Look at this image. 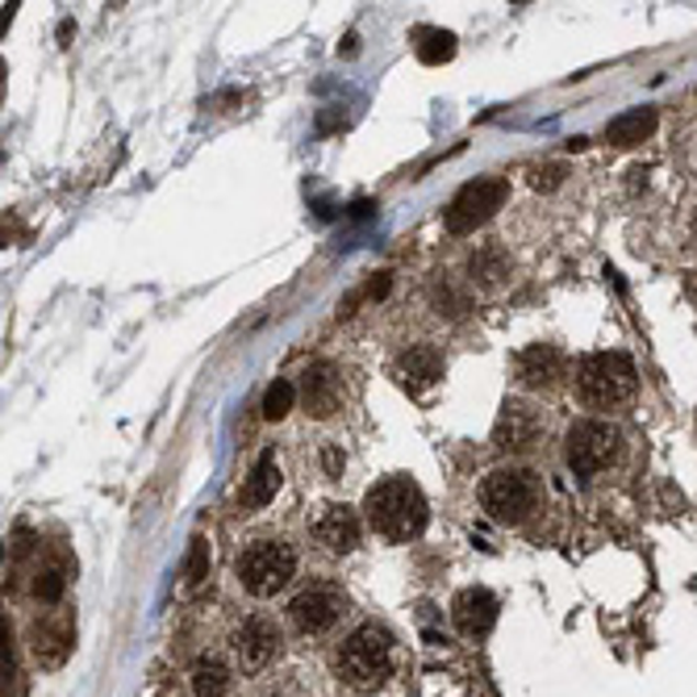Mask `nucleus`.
<instances>
[{
	"label": "nucleus",
	"mask_w": 697,
	"mask_h": 697,
	"mask_svg": "<svg viewBox=\"0 0 697 697\" xmlns=\"http://www.w3.org/2000/svg\"><path fill=\"white\" fill-rule=\"evenodd\" d=\"M34 597H38V602H46V606H55V602L64 597V572L46 564V569L34 576Z\"/></svg>",
	"instance_id": "24"
},
{
	"label": "nucleus",
	"mask_w": 697,
	"mask_h": 697,
	"mask_svg": "<svg viewBox=\"0 0 697 697\" xmlns=\"http://www.w3.org/2000/svg\"><path fill=\"white\" fill-rule=\"evenodd\" d=\"M301 402L310 418H330L342 409V376L330 363H310L301 372Z\"/></svg>",
	"instance_id": "13"
},
{
	"label": "nucleus",
	"mask_w": 697,
	"mask_h": 697,
	"mask_svg": "<svg viewBox=\"0 0 697 697\" xmlns=\"http://www.w3.org/2000/svg\"><path fill=\"white\" fill-rule=\"evenodd\" d=\"M189 685L192 697H226V689H231V664L222 655H196Z\"/></svg>",
	"instance_id": "17"
},
{
	"label": "nucleus",
	"mask_w": 697,
	"mask_h": 697,
	"mask_svg": "<svg viewBox=\"0 0 697 697\" xmlns=\"http://www.w3.org/2000/svg\"><path fill=\"white\" fill-rule=\"evenodd\" d=\"M71 643H76V627H71V614L67 610H50L34 627V660L43 668H59L67 655H71Z\"/></svg>",
	"instance_id": "16"
},
{
	"label": "nucleus",
	"mask_w": 697,
	"mask_h": 697,
	"mask_svg": "<svg viewBox=\"0 0 697 697\" xmlns=\"http://www.w3.org/2000/svg\"><path fill=\"white\" fill-rule=\"evenodd\" d=\"M347 614V593L335 585H310L289 602V618L301 634H326L338 627V618Z\"/></svg>",
	"instance_id": "8"
},
{
	"label": "nucleus",
	"mask_w": 697,
	"mask_h": 697,
	"mask_svg": "<svg viewBox=\"0 0 697 697\" xmlns=\"http://www.w3.org/2000/svg\"><path fill=\"white\" fill-rule=\"evenodd\" d=\"M280 488V464H276V451H263L255 460L251 476H247V488H243V502L247 506H268Z\"/></svg>",
	"instance_id": "19"
},
{
	"label": "nucleus",
	"mask_w": 697,
	"mask_h": 697,
	"mask_svg": "<svg viewBox=\"0 0 697 697\" xmlns=\"http://www.w3.org/2000/svg\"><path fill=\"white\" fill-rule=\"evenodd\" d=\"M443 368H447L443 351H439V347H430V342H418V347H409V351L397 356L393 376H397V384L409 389V393H423V389L443 381Z\"/></svg>",
	"instance_id": "15"
},
{
	"label": "nucleus",
	"mask_w": 697,
	"mask_h": 697,
	"mask_svg": "<svg viewBox=\"0 0 697 697\" xmlns=\"http://www.w3.org/2000/svg\"><path fill=\"white\" fill-rule=\"evenodd\" d=\"M335 668L360 694L381 689L384 681H389V673H393V634L384 631L381 622L356 627V631L342 639V648L335 655Z\"/></svg>",
	"instance_id": "2"
},
{
	"label": "nucleus",
	"mask_w": 697,
	"mask_h": 697,
	"mask_svg": "<svg viewBox=\"0 0 697 697\" xmlns=\"http://www.w3.org/2000/svg\"><path fill=\"white\" fill-rule=\"evenodd\" d=\"M539 435H543V418L535 405L522 402H506L502 405V418L493 426V447L506 451V456H527L539 447Z\"/></svg>",
	"instance_id": "11"
},
{
	"label": "nucleus",
	"mask_w": 697,
	"mask_h": 697,
	"mask_svg": "<svg viewBox=\"0 0 697 697\" xmlns=\"http://www.w3.org/2000/svg\"><path fill=\"white\" fill-rule=\"evenodd\" d=\"M234 576L251 597H276L296 576V548L289 539H251L234 560Z\"/></svg>",
	"instance_id": "5"
},
{
	"label": "nucleus",
	"mask_w": 697,
	"mask_h": 697,
	"mask_svg": "<svg viewBox=\"0 0 697 697\" xmlns=\"http://www.w3.org/2000/svg\"><path fill=\"white\" fill-rule=\"evenodd\" d=\"M363 518L368 527L376 530L389 543H409L426 530V497L423 488L414 485L409 476H389V481H376L363 497Z\"/></svg>",
	"instance_id": "1"
},
{
	"label": "nucleus",
	"mask_w": 697,
	"mask_h": 697,
	"mask_svg": "<svg viewBox=\"0 0 697 697\" xmlns=\"http://www.w3.org/2000/svg\"><path fill=\"white\" fill-rule=\"evenodd\" d=\"M481 506L488 509L493 522L522 527L530 514L543 506V481H539V472L518 464L493 468L485 481H481Z\"/></svg>",
	"instance_id": "3"
},
{
	"label": "nucleus",
	"mask_w": 697,
	"mask_h": 697,
	"mask_svg": "<svg viewBox=\"0 0 697 697\" xmlns=\"http://www.w3.org/2000/svg\"><path fill=\"white\" fill-rule=\"evenodd\" d=\"M296 402V384L293 381H276L268 384V393H263V418H272V423H280L289 409H293Z\"/></svg>",
	"instance_id": "21"
},
{
	"label": "nucleus",
	"mask_w": 697,
	"mask_h": 697,
	"mask_svg": "<svg viewBox=\"0 0 697 697\" xmlns=\"http://www.w3.org/2000/svg\"><path fill=\"white\" fill-rule=\"evenodd\" d=\"M205 576H210V543H205V539H192L184 585H189V589H201V585H205Z\"/></svg>",
	"instance_id": "23"
},
{
	"label": "nucleus",
	"mask_w": 697,
	"mask_h": 697,
	"mask_svg": "<svg viewBox=\"0 0 697 697\" xmlns=\"http://www.w3.org/2000/svg\"><path fill=\"white\" fill-rule=\"evenodd\" d=\"M506 196H509V184L506 180H497V176H485V180L464 184L443 213L447 234H472L476 226H485L488 217L506 205Z\"/></svg>",
	"instance_id": "7"
},
{
	"label": "nucleus",
	"mask_w": 697,
	"mask_h": 697,
	"mask_svg": "<svg viewBox=\"0 0 697 697\" xmlns=\"http://www.w3.org/2000/svg\"><path fill=\"white\" fill-rule=\"evenodd\" d=\"M280 648H284V631H280V622L268 618V614L247 618V622L238 627V634H234V655H238L243 673H263L276 655H280Z\"/></svg>",
	"instance_id": "9"
},
{
	"label": "nucleus",
	"mask_w": 697,
	"mask_h": 697,
	"mask_svg": "<svg viewBox=\"0 0 697 697\" xmlns=\"http://www.w3.org/2000/svg\"><path fill=\"white\" fill-rule=\"evenodd\" d=\"M560 176H564V168H560V164L539 168V171H535V189H551V184H560Z\"/></svg>",
	"instance_id": "25"
},
{
	"label": "nucleus",
	"mask_w": 697,
	"mask_h": 697,
	"mask_svg": "<svg viewBox=\"0 0 697 697\" xmlns=\"http://www.w3.org/2000/svg\"><path fill=\"white\" fill-rule=\"evenodd\" d=\"M689 238L697 243V213H694V222H689Z\"/></svg>",
	"instance_id": "26"
},
{
	"label": "nucleus",
	"mask_w": 697,
	"mask_h": 697,
	"mask_svg": "<svg viewBox=\"0 0 697 697\" xmlns=\"http://www.w3.org/2000/svg\"><path fill=\"white\" fill-rule=\"evenodd\" d=\"M639 389L631 356L622 351H593L576 363V397L589 409H618L627 405Z\"/></svg>",
	"instance_id": "4"
},
{
	"label": "nucleus",
	"mask_w": 697,
	"mask_h": 697,
	"mask_svg": "<svg viewBox=\"0 0 697 697\" xmlns=\"http://www.w3.org/2000/svg\"><path fill=\"white\" fill-rule=\"evenodd\" d=\"M622 430L614 423H602V418H581V423L569 426V439H564V460L569 468L581 476V481H593L602 472H610L618 460H622Z\"/></svg>",
	"instance_id": "6"
},
{
	"label": "nucleus",
	"mask_w": 697,
	"mask_h": 697,
	"mask_svg": "<svg viewBox=\"0 0 697 697\" xmlns=\"http://www.w3.org/2000/svg\"><path fill=\"white\" fill-rule=\"evenodd\" d=\"M451 622H456V631L468 634V639H481V634L493 631V622H497V597L481 585H468V589L456 593V602H451Z\"/></svg>",
	"instance_id": "14"
},
{
	"label": "nucleus",
	"mask_w": 697,
	"mask_h": 697,
	"mask_svg": "<svg viewBox=\"0 0 697 697\" xmlns=\"http://www.w3.org/2000/svg\"><path fill=\"white\" fill-rule=\"evenodd\" d=\"M310 535H314V543L322 551H330V555H351V551L360 548V514L351 506H342V502H330V506H322L314 514Z\"/></svg>",
	"instance_id": "12"
},
{
	"label": "nucleus",
	"mask_w": 697,
	"mask_h": 697,
	"mask_svg": "<svg viewBox=\"0 0 697 697\" xmlns=\"http://www.w3.org/2000/svg\"><path fill=\"white\" fill-rule=\"evenodd\" d=\"M506 263H502V251L497 247H488V251H481L476 259H472V280H481V284H502L506 280Z\"/></svg>",
	"instance_id": "22"
},
{
	"label": "nucleus",
	"mask_w": 697,
	"mask_h": 697,
	"mask_svg": "<svg viewBox=\"0 0 697 697\" xmlns=\"http://www.w3.org/2000/svg\"><path fill=\"white\" fill-rule=\"evenodd\" d=\"M514 376L522 389L530 393H551L555 384L569 376V360H564V351L560 347H551V342H530L518 351V360H514Z\"/></svg>",
	"instance_id": "10"
},
{
	"label": "nucleus",
	"mask_w": 697,
	"mask_h": 697,
	"mask_svg": "<svg viewBox=\"0 0 697 697\" xmlns=\"http://www.w3.org/2000/svg\"><path fill=\"white\" fill-rule=\"evenodd\" d=\"M652 130H655V109H627V113H618L610 126H606V143H614V147H634V143H643Z\"/></svg>",
	"instance_id": "18"
},
{
	"label": "nucleus",
	"mask_w": 697,
	"mask_h": 697,
	"mask_svg": "<svg viewBox=\"0 0 697 697\" xmlns=\"http://www.w3.org/2000/svg\"><path fill=\"white\" fill-rule=\"evenodd\" d=\"M423 64H447L456 55V38L443 34V30H423V43L414 46Z\"/></svg>",
	"instance_id": "20"
}]
</instances>
